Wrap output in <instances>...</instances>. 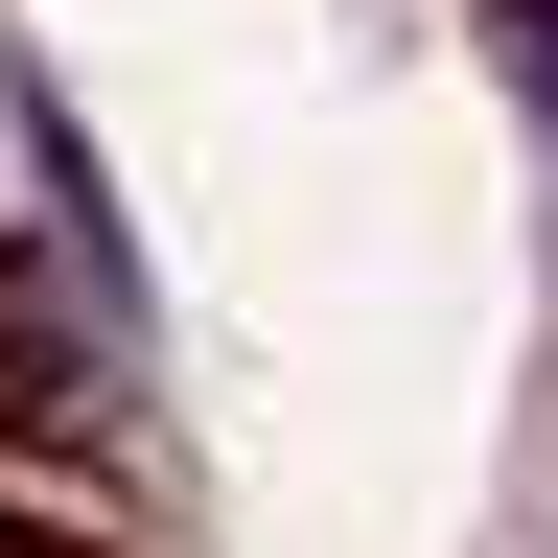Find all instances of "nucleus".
<instances>
[{
    "mask_svg": "<svg viewBox=\"0 0 558 558\" xmlns=\"http://www.w3.org/2000/svg\"><path fill=\"white\" fill-rule=\"evenodd\" d=\"M512 70H535V117H558V0H512Z\"/></svg>",
    "mask_w": 558,
    "mask_h": 558,
    "instance_id": "obj_1",
    "label": "nucleus"
},
{
    "mask_svg": "<svg viewBox=\"0 0 558 558\" xmlns=\"http://www.w3.org/2000/svg\"><path fill=\"white\" fill-rule=\"evenodd\" d=\"M0 558H24V535H0Z\"/></svg>",
    "mask_w": 558,
    "mask_h": 558,
    "instance_id": "obj_2",
    "label": "nucleus"
}]
</instances>
